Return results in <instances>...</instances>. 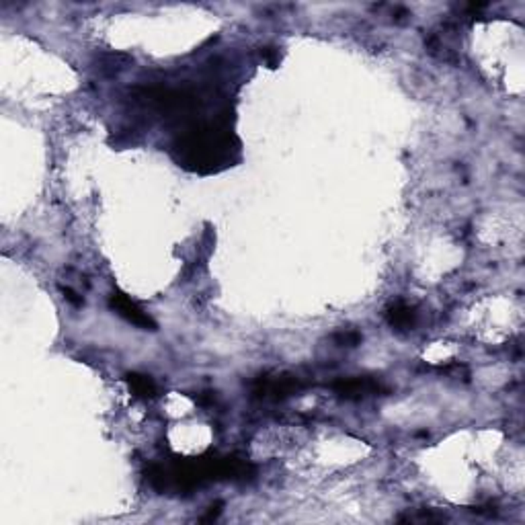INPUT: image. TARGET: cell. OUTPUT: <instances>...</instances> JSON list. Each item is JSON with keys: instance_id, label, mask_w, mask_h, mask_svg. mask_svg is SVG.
<instances>
[{"instance_id": "cell-1", "label": "cell", "mask_w": 525, "mask_h": 525, "mask_svg": "<svg viewBox=\"0 0 525 525\" xmlns=\"http://www.w3.org/2000/svg\"><path fill=\"white\" fill-rule=\"evenodd\" d=\"M109 304H111V308L119 314V316H123L127 322H132V324H136V327H140V329H146V331H156V322L152 320L150 316L136 304V301H132L125 294H121V292H113L111 298H109Z\"/></svg>"}, {"instance_id": "cell-2", "label": "cell", "mask_w": 525, "mask_h": 525, "mask_svg": "<svg viewBox=\"0 0 525 525\" xmlns=\"http://www.w3.org/2000/svg\"><path fill=\"white\" fill-rule=\"evenodd\" d=\"M333 390L337 392L338 396L343 398H366L372 394H379V392H388L379 382H375L372 377H349V379H338L333 384Z\"/></svg>"}, {"instance_id": "cell-3", "label": "cell", "mask_w": 525, "mask_h": 525, "mask_svg": "<svg viewBox=\"0 0 525 525\" xmlns=\"http://www.w3.org/2000/svg\"><path fill=\"white\" fill-rule=\"evenodd\" d=\"M300 384L294 375H277V377H261L255 394L259 396H275V398H283L290 396L294 392H298Z\"/></svg>"}, {"instance_id": "cell-4", "label": "cell", "mask_w": 525, "mask_h": 525, "mask_svg": "<svg viewBox=\"0 0 525 525\" xmlns=\"http://www.w3.org/2000/svg\"><path fill=\"white\" fill-rule=\"evenodd\" d=\"M414 318H416V312H414L413 306L405 304V301H396L394 306L388 308L386 312V320L392 329L396 331H409L414 324Z\"/></svg>"}, {"instance_id": "cell-5", "label": "cell", "mask_w": 525, "mask_h": 525, "mask_svg": "<svg viewBox=\"0 0 525 525\" xmlns=\"http://www.w3.org/2000/svg\"><path fill=\"white\" fill-rule=\"evenodd\" d=\"M125 379H127V386H130L132 394L138 396V398H154L158 394L156 384H154V379H152L150 375L136 374L134 372V374L125 375Z\"/></svg>"}, {"instance_id": "cell-6", "label": "cell", "mask_w": 525, "mask_h": 525, "mask_svg": "<svg viewBox=\"0 0 525 525\" xmlns=\"http://www.w3.org/2000/svg\"><path fill=\"white\" fill-rule=\"evenodd\" d=\"M338 345H349V347H353V345H357L359 340H361V335L359 333H340L335 337Z\"/></svg>"}, {"instance_id": "cell-7", "label": "cell", "mask_w": 525, "mask_h": 525, "mask_svg": "<svg viewBox=\"0 0 525 525\" xmlns=\"http://www.w3.org/2000/svg\"><path fill=\"white\" fill-rule=\"evenodd\" d=\"M261 56L267 60V64H269V66H275V64L279 62V54H277L273 47H265V49L261 52Z\"/></svg>"}, {"instance_id": "cell-8", "label": "cell", "mask_w": 525, "mask_h": 525, "mask_svg": "<svg viewBox=\"0 0 525 525\" xmlns=\"http://www.w3.org/2000/svg\"><path fill=\"white\" fill-rule=\"evenodd\" d=\"M62 294H64V298L70 301L72 306H82V298L76 294L75 290H70V288H62Z\"/></svg>"}, {"instance_id": "cell-9", "label": "cell", "mask_w": 525, "mask_h": 525, "mask_svg": "<svg viewBox=\"0 0 525 525\" xmlns=\"http://www.w3.org/2000/svg\"><path fill=\"white\" fill-rule=\"evenodd\" d=\"M220 507H222V503H216V505H212V507H210L212 511H210V513H207V515H205V517H203L201 522H212V519H216V517L220 515Z\"/></svg>"}]
</instances>
